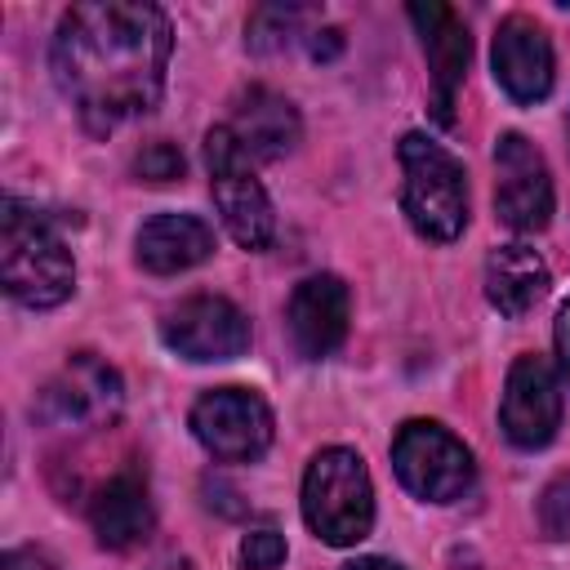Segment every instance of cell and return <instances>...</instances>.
Returning a JSON list of instances; mask_svg holds the SVG:
<instances>
[{"label": "cell", "instance_id": "cell-12", "mask_svg": "<svg viewBox=\"0 0 570 570\" xmlns=\"http://www.w3.org/2000/svg\"><path fill=\"white\" fill-rule=\"evenodd\" d=\"M410 22L419 27V40H423V53H428V71H432V116L441 125H450L454 120V98H459L463 76H468L472 36H468L463 18L441 0H414L410 4Z\"/></svg>", "mask_w": 570, "mask_h": 570}, {"label": "cell", "instance_id": "cell-13", "mask_svg": "<svg viewBox=\"0 0 570 570\" xmlns=\"http://www.w3.org/2000/svg\"><path fill=\"white\" fill-rule=\"evenodd\" d=\"M490 67H494L499 89L512 102H543L548 89H552V40H548V31L525 13H508L494 31Z\"/></svg>", "mask_w": 570, "mask_h": 570}, {"label": "cell", "instance_id": "cell-18", "mask_svg": "<svg viewBox=\"0 0 570 570\" xmlns=\"http://www.w3.org/2000/svg\"><path fill=\"white\" fill-rule=\"evenodd\" d=\"M543 294H548V263H543L539 249H530L521 240L490 249V258H485V298H490L494 312L517 321Z\"/></svg>", "mask_w": 570, "mask_h": 570}, {"label": "cell", "instance_id": "cell-9", "mask_svg": "<svg viewBox=\"0 0 570 570\" xmlns=\"http://www.w3.org/2000/svg\"><path fill=\"white\" fill-rule=\"evenodd\" d=\"M494 214L512 232H543L552 218V178L539 147L508 129L494 142Z\"/></svg>", "mask_w": 570, "mask_h": 570}, {"label": "cell", "instance_id": "cell-21", "mask_svg": "<svg viewBox=\"0 0 570 570\" xmlns=\"http://www.w3.org/2000/svg\"><path fill=\"white\" fill-rule=\"evenodd\" d=\"M183 169H187L183 151H178L174 142H165V138L147 142V147L134 156V174H138L142 183H178V178H183Z\"/></svg>", "mask_w": 570, "mask_h": 570}, {"label": "cell", "instance_id": "cell-27", "mask_svg": "<svg viewBox=\"0 0 570 570\" xmlns=\"http://www.w3.org/2000/svg\"><path fill=\"white\" fill-rule=\"evenodd\" d=\"M151 570H196V566H191V557H165V561H156Z\"/></svg>", "mask_w": 570, "mask_h": 570}, {"label": "cell", "instance_id": "cell-7", "mask_svg": "<svg viewBox=\"0 0 570 570\" xmlns=\"http://www.w3.org/2000/svg\"><path fill=\"white\" fill-rule=\"evenodd\" d=\"M120 405H125V383H120L116 365H107L94 352H76L36 392L31 414L45 428H102L120 414Z\"/></svg>", "mask_w": 570, "mask_h": 570}, {"label": "cell", "instance_id": "cell-2", "mask_svg": "<svg viewBox=\"0 0 570 570\" xmlns=\"http://www.w3.org/2000/svg\"><path fill=\"white\" fill-rule=\"evenodd\" d=\"M0 281L22 307H58L76 289V263L49 214L4 196L0 205Z\"/></svg>", "mask_w": 570, "mask_h": 570}, {"label": "cell", "instance_id": "cell-10", "mask_svg": "<svg viewBox=\"0 0 570 570\" xmlns=\"http://www.w3.org/2000/svg\"><path fill=\"white\" fill-rule=\"evenodd\" d=\"M503 436L521 450H543L561 428V383L548 356L525 352L512 361L503 401H499Z\"/></svg>", "mask_w": 570, "mask_h": 570}, {"label": "cell", "instance_id": "cell-5", "mask_svg": "<svg viewBox=\"0 0 570 570\" xmlns=\"http://www.w3.org/2000/svg\"><path fill=\"white\" fill-rule=\"evenodd\" d=\"M205 169H209V196L232 240L240 249H267L276 236V214L254 174V156L240 147V138L227 125H214L205 134Z\"/></svg>", "mask_w": 570, "mask_h": 570}, {"label": "cell", "instance_id": "cell-23", "mask_svg": "<svg viewBox=\"0 0 570 570\" xmlns=\"http://www.w3.org/2000/svg\"><path fill=\"white\" fill-rule=\"evenodd\" d=\"M307 53H312L316 62L338 58V53H343V31H338V27H316V31L307 36Z\"/></svg>", "mask_w": 570, "mask_h": 570}, {"label": "cell", "instance_id": "cell-25", "mask_svg": "<svg viewBox=\"0 0 570 570\" xmlns=\"http://www.w3.org/2000/svg\"><path fill=\"white\" fill-rule=\"evenodd\" d=\"M552 338H557V365H561V374L570 379V303H561V312H557V330H552Z\"/></svg>", "mask_w": 570, "mask_h": 570}, {"label": "cell", "instance_id": "cell-6", "mask_svg": "<svg viewBox=\"0 0 570 570\" xmlns=\"http://www.w3.org/2000/svg\"><path fill=\"white\" fill-rule=\"evenodd\" d=\"M392 468L401 476V485L428 503H450L459 499L472 476H476V463H472V450L441 423L432 419H410L396 428L392 436Z\"/></svg>", "mask_w": 570, "mask_h": 570}, {"label": "cell", "instance_id": "cell-14", "mask_svg": "<svg viewBox=\"0 0 570 570\" xmlns=\"http://www.w3.org/2000/svg\"><path fill=\"white\" fill-rule=\"evenodd\" d=\"M347 316H352V294L338 276H330V272L303 276L285 307L289 338H294L298 356L321 361V356L338 352V343L347 338Z\"/></svg>", "mask_w": 570, "mask_h": 570}, {"label": "cell", "instance_id": "cell-17", "mask_svg": "<svg viewBox=\"0 0 570 570\" xmlns=\"http://www.w3.org/2000/svg\"><path fill=\"white\" fill-rule=\"evenodd\" d=\"M214 254V232L196 214H156L138 227L134 236V258L138 267L156 276H178Z\"/></svg>", "mask_w": 570, "mask_h": 570}, {"label": "cell", "instance_id": "cell-15", "mask_svg": "<svg viewBox=\"0 0 570 570\" xmlns=\"http://www.w3.org/2000/svg\"><path fill=\"white\" fill-rule=\"evenodd\" d=\"M227 129L240 138V147L254 156V160H281L298 147L303 138V125H298V111L285 94L267 89V85H249L232 98V120Z\"/></svg>", "mask_w": 570, "mask_h": 570}, {"label": "cell", "instance_id": "cell-28", "mask_svg": "<svg viewBox=\"0 0 570 570\" xmlns=\"http://www.w3.org/2000/svg\"><path fill=\"white\" fill-rule=\"evenodd\" d=\"M566 134H570V120H566Z\"/></svg>", "mask_w": 570, "mask_h": 570}, {"label": "cell", "instance_id": "cell-1", "mask_svg": "<svg viewBox=\"0 0 570 570\" xmlns=\"http://www.w3.org/2000/svg\"><path fill=\"white\" fill-rule=\"evenodd\" d=\"M174 27L142 0H85L58 18L49 67L89 134L147 116L165 94Z\"/></svg>", "mask_w": 570, "mask_h": 570}, {"label": "cell", "instance_id": "cell-26", "mask_svg": "<svg viewBox=\"0 0 570 570\" xmlns=\"http://www.w3.org/2000/svg\"><path fill=\"white\" fill-rule=\"evenodd\" d=\"M343 570H401L396 561H387V557H356L352 566H343Z\"/></svg>", "mask_w": 570, "mask_h": 570}, {"label": "cell", "instance_id": "cell-16", "mask_svg": "<svg viewBox=\"0 0 570 570\" xmlns=\"http://www.w3.org/2000/svg\"><path fill=\"white\" fill-rule=\"evenodd\" d=\"M151 494H147V476L125 468L116 476H107L94 499H89V525L98 534L102 548L111 552H125V548H138L147 534H151Z\"/></svg>", "mask_w": 570, "mask_h": 570}, {"label": "cell", "instance_id": "cell-19", "mask_svg": "<svg viewBox=\"0 0 570 570\" xmlns=\"http://www.w3.org/2000/svg\"><path fill=\"white\" fill-rule=\"evenodd\" d=\"M303 18H307V9H298V4H263L245 22V45L254 53H281L298 36Z\"/></svg>", "mask_w": 570, "mask_h": 570}, {"label": "cell", "instance_id": "cell-4", "mask_svg": "<svg viewBox=\"0 0 570 570\" xmlns=\"http://www.w3.org/2000/svg\"><path fill=\"white\" fill-rule=\"evenodd\" d=\"M303 521L330 548H352L374 525V485L356 450L330 445L303 472Z\"/></svg>", "mask_w": 570, "mask_h": 570}, {"label": "cell", "instance_id": "cell-11", "mask_svg": "<svg viewBox=\"0 0 570 570\" xmlns=\"http://www.w3.org/2000/svg\"><path fill=\"white\" fill-rule=\"evenodd\" d=\"M160 338L187 361H232L249 347V316L223 294H191L165 312Z\"/></svg>", "mask_w": 570, "mask_h": 570}, {"label": "cell", "instance_id": "cell-3", "mask_svg": "<svg viewBox=\"0 0 570 570\" xmlns=\"http://www.w3.org/2000/svg\"><path fill=\"white\" fill-rule=\"evenodd\" d=\"M401 209L423 240H454L468 227V174L463 160L428 134H405L401 147Z\"/></svg>", "mask_w": 570, "mask_h": 570}, {"label": "cell", "instance_id": "cell-8", "mask_svg": "<svg viewBox=\"0 0 570 570\" xmlns=\"http://www.w3.org/2000/svg\"><path fill=\"white\" fill-rule=\"evenodd\" d=\"M191 436L218 463H249L272 445V410L249 387H209L191 405Z\"/></svg>", "mask_w": 570, "mask_h": 570}, {"label": "cell", "instance_id": "cell-24", "mask_svg": "<svg viewBox=\"0 0 570 570\" xmlns=\"http://www.w3.org/2000/svg\"><path fill=\"white\" fill-rule=\"evenodd\" d=\"M0 570H62V566L53 557H45L40 548H13V552H4Z\"/></svg>", "mask_w": 570, "mask_h": 570}, {"label": "cell", "instance_id": "cell-20", "mask_svg": "<svg viewBox=\"0 0 570 570\" xmlns=\"http://www.w3.org/2000/svg\"><path fill=\"white\" fill-rule=\"evenodd\" d=\"M539 525L548 539L570 543V472H557L539 494Z\"/></svg>", "mask_w": 570, "mask_h": 570}, {"label": "cell", "instance_id": "cell-22", "mask_svg": "<svg viewBox=\"0 0 570 570\" xmlns=\"http://www.w3.org/2000/svg\"><path fill=\"white\" fill-rule=\"evenodd\" d=\"M236 557H240V570H281V561H285V534L272 530V525H258V530H249L240 539Z\"/></svg>", "mask_w": 570, "mask_h": 570}]
</instances>
